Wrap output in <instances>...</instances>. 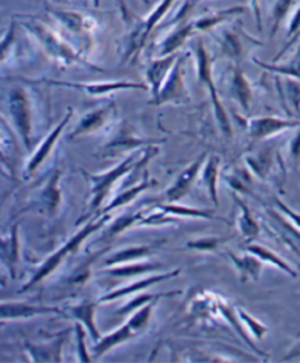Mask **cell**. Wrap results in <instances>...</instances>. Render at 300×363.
Wrapping results in <instances>:
<instances>
[{"mask_svg": "<svg viewBox=\"0 0 300 363\" xmlns=\"http://www.w3.org/2000/svg\"><path fill=\"white\" fill-rule=\"evenodd\" d=\"M175 2L177 0H161V2H159L143 19L137 21L131 27V30L123 37L121 43H119V56H121L123 64L134 59L143 50L150 33L167 16V13Z\"/></svg>", "mask_w": 300, "mask_h": 363, "instance_id": "cell-3", "label": "cell"}, {"mask_svg": "<svg viewBox=\"0 0 300 363\" xmlns=\"http://www.w3.org/2000/svg\"><path fill=\"white\" fill-rule=\"evenodd\" d=\"M300 357V341L296 342V345L289 350V353L284 356V360H291V359H299Z\"/></svg>", "mask_w": 300, "mask_h": 363, "instance_id": "cell-51", "label": "cell"}, {"mask_svg": "<svg viewBox=\"0 0 300 363\" xmlns=\"http://www.w3.org/2000/svg\"><path fill=\"white\" fill-rule=\"evenodd\" d=\"M179 294V291H170V293H157V294H142V296H137L133 297L127 305H124L123 308H119L116 315L123 316V315H128L134 311H137L138 308L145 306L146 303H150V301H157L159 298H164V297H170V296H177Z\"/></svg>", "mask_w": 300, "mask_h": 363, "instance_id": "cell-37", "label": "cell"}, {"mask_svg": "<svg viewBox=\"0 0 300 363\" xmlns=\"http://www.w3.org/2000/svg\"><path fill=\"white\" fill-rule=\"evenodd\" d=\"M8 111L12 125L27 149H31L33 140V97L27 87L13 86L8 93Z\"/></svg>", "mask_w": 300, "mask_h": 363, "instance_id": "cell-7", "label": "cell"}, {"mask_svg": "<svg viewBox=\"0 0 300 363\" xmlns=\"http://www.w3.org/2000/svg\"><path fill=\"white\" fill-rule=\"evenodd\" d=\"M61 347L62 340H59L57 342L55 341L52 346L27 345V350L30 352L33 362H61Z\"/></svg>", "mask_w": 300, "mask_h": 363, "instance_id": "cell-35", "label": "cell"}, {"mask_svg": "<svg viewBox=\"0 0 300 363\" xmlns=\"http://www.w3.org/2000/svg\"><path fill=\"white\" fill-rule=\"evenodd\" d=\"M9 140L6 138L5 131L0 128V164H4L8 169H11L9 164V149H8Z\"/></svg>", "mask_w": 300, "mask_h": 363, "instance_id": "cell-47", "label": "cell"}, {"mask_svg": "<svg viewBox=\"0 0 300 363\" xmlns=\"http://www.w3.org/2000/svg\"><path fill=\"white\" fill-rule=\"evenodd\" d=\"M140 219H142V213L118 218V219L115 220V223H113V225L106 230V233H105L104 237L108 238V237H113V235H116V234H119V233H123L124 230H127L128 227H131L134 223H138Z\"/></svg>", "mask_w": 300, "mask_h": 363, "instance_id": "cell-41", "label": "cell"}, {"mask_svg": "<svg viewBox=\"0 0 300 363\" xmlns=\"http://www.w3.org/2000/svg\"><path fill=\"white\" fill-rule=\"evenodd\" d=\"M218 171H219V157L218 156H211L206 160L205 169L202 172V179L208 189V193L213 201V205L218 206V196H216V178H218Z\"/></svg>", "mask_w": 300, "mask_h": 363, "instance_id": "cell-36", "label": "cell"}, {"mask_svg": "<svg viewBox=\"0 0 300 363\" xmlns=\"http://www.w3.org/2000/svg\"><path fill=\"white\" fill-rule=\"evenodd\" d=\"M153 184H155V183H150L148 174L145 172V177H143V181H142V183H140V184H138V186H135V187H131V189H128V190L123 191L121 194H118L116 197H113V199L109 201V205H108L105 209L100 211V215L109 213L111 211H113V209H116V208H119V206H126V205H128L130 201H133L138 194H142L145 190H148V189H149V187H152Z\"/></svg>", "mask_w": 300, "mask_h": 363, "instance_id": "cell-34", "label": "cell"}, {"mask_svg": "<svg viewBox=\"0 0 300 363\" xmlns=\"http://www.w3.org/2000/svg\"><path fill=\"white\" fill-rule=\"evenodd\" d=\"M230 96L235 100L240 106H242L243 111H246V112L249 111L252 97H253V90H252V84L248 79V77L238 67H234L231 69Z\"/></svg>", "mask_w": 300, "mask_h": 363, "instance_id": "cell-21", "label": "cell"}, {"mask_svg": "<svg viewBox=\"0 0 300 363\" xmlns=\"http://www.w3.org/2000/svg\"><path fill=\"white\" fill-rule=\"evenodd\" d=\"M116 111V106L113 102H109L104 106H100L89 113H86L82 121L77 124V127L74 128V131L68 135L70 140H74L78 135H84L89 133H93L99 128H102L108 121L111 119V116L113 115V112Z\"/></svg>", "mask_w": 300, "mask_h": 363, "instance_id": "cell-16", "label": "cell"}, {"mask_svg": "<svg viewBox=\"0 0 300 363\" xmlns=\"http://www.w3.org/2000/svg\"><path fill=\"white\" fill-rule=\"evenodd\" d=\"M109 218H111L109 213H104V215H100L97 219L90 220V223H87L75 235H72L61 249L56 250L53 255H50V256L43 262V264L38 267V269L34 272V275L31 277V279L23 287L21 293L28 291L30 289H33L34 286H37L38 282H42L45 278H48L52 272H55L59 267H61L62 262H64L70 255H72L79 246L83 245V241H84L90 234L99 231L100 228H104V225L108 224Z\"/></svg>", "mask_w": 300, "mask_h": 363, "instance_id": "cell-4", "label": "cell"}, {"mask_svg": "<svg viewBox=\"0 0 300 363\" xmlns=\"http://www.w3.org/2000/svg\"><path fill=\"white\" fill-rule=\"evenodd\" d=\"M275 218L279 220V224H282L286 230H287V233L297 241V245L300 246V231L294 227V225H291L290 223H289V220H284V218L283 216H279V215H277L275 213Z\"/></svg>", "mask_w": 300, "mask_h": 363, "instance_id": "cell-49", "label": "cell"}, {"mask_svg": "<svg viewBox=\"0 0 300 363\" xmlns=\"http://www.w3.org/2000/svg\"><path fill=\"white\" fill-rule=\"evenodd\" d=\"M152 143H156V141L152 140H145L142 137H137L134 130L131 128L130 123L127 121H123L121 125L116 130V134L113 138L109 141V143L105 146V156H112L116 152H124V150H131L135 147H143V146H150Z\"/></svg>", "mask_w": 300, "mask_h": 363, "instance_id": "cell-12", "label": "cell"}, {"mask_svg": "<svg viewBox=\"0 0 300 363\" xmlns=\"http://www.w3.org/2000/svg\"><path fill=\"white\" fill-rule=\"evenodd\" d=\"M75 334H77V342H78V359L82 362H90V354L86 349V342H84V327L77 322L75 324Z\"/></svg>", "mask_w": 300, "mask_h": 363, "instance_id": "cell-44", "label": "cell"}, {"mask_svg": "<svg viewBox=\"0 0 300 363\" xmlns=\"http://www.w3.org/2000/svg\"><path fill=\"white\" fill-rule=\"evenodd\" d=\"M52 86H62L68 89L83 90L90 96H105L119 90H149L148 84L142 83H133V82H105V83H67V82H55L49 79L46 82Z\"/></svg>", "mask_w": 300, "mask_h": 363, "instance_id": "cell-11", "label": "cell"}, {"mask_svg": "<svg viewBox=\"0 0 300 363\" xmlns=\"http://www.w3.org/2000/svg\"><path fill=\"white\" fill-rule=\"evenodd\" d=\"M245 13V6L237 5L226 9H219L206 15L199 16L193 19V26L196 28V33H205V31H212L213 28H218L219 26L226 24L230 19Z\"/></svg>", "mask_w": 300, "mask_h": 363, "instance_id": "cell-19", "label": "cell"}, {"mask_svg": "<svg viewBox=\"0 0 300 363\" xmlns=\"http://www.w3.org/2000/svg\"><path fill=\"white\" fill-rule=\"evenodd\" d=\"M161 211L165 213H174L178 216H189V218H204V219H215V216L211 212L199 211L194 208H184V206H177V205H165L161 206Z\"/></svg>", "mask_w": 300, "mask_h": 363, "instance_id": "cell-40", "label": "cell"}, {"mask_svg": "<svg viewBox=\"0 0 300 363\" xmlns=\"http://www.w3.org/2000/svg\"><path fill=\"white\" fill-rule=\"evenodd\" d=\"M142 2H143L145 6H149V5H150V0H142Z\"/></svg>", "mask_w": 300, "mask_h": 363, "instance_id": "cell-52", "label": "cell"}, {"mask_svg": "<svg viewBox=\"0 0 300 363\" xmlns=\"http://www.w3.org/2000/svg\"><path fill=\"white\" fill-rule=\"evenodd\" d=\"M19 260V235L18 225L15 224L11 230V235L0 238V262L9 269L11 277H15L16 265Z\"/></svg>", "mask_w": 300, "mask_h": 363, "instance_id": "cell-25", "label": "cell"}, {"mask_svg": "<svg viewBox=\"0 0 300 363\" xmlns=\"http://www.w3.org/2000/svg\"><path fill=\"white\" fill-rule=\"evenodd\" d=\"M196 34V28L193 26V21H184L177 24V27L168 33L162 40L161 43L156 48V57L159 56H167L171 53L178 52V49L182 48L187 40Z\"/></svg>", "mask_w": 300, "mask_h": 363, "instance_id": "cell-17", "label": "cell"}, {"mask_svg": "<svg viewBox=\"0 0 300 363\" xmlns=\"http://www.w3.org/2000/svg\"><path fill=\"white\" fill-rule=\"evenodd\" d=\"M48 13L55 21V26H57L62 30L61 33L64 35L68 34L67 40L68 37L77 40L79 43V52L83 53L91 46L94 33L97 30V21L93 16L77 12V11L57 9V8H49Z\"/></svg>", "mask_w": 300, "mask_h": 363, "instance_id": "cell-5", "label": "cell"}, {"mask_svg": "<svg viewBox=\"0 0 300 363\" xmlns=\"http://www.w3.org/2000/svg\"><path fill=\"white\" fill-rule=\"evenodd\" d=\"M0 286H5V282H4V281H0Z\"/></svg>", "mask_w": 300, "mask_h": 363, "instance_id": "cell-54", "label": "cell"}, {"mask_svg": "<svg viewBox=\"0 0 300 363\" xmlns=\"http://www.w3.org/2000/svg\"><path fill=\"white\" fill-rule=\"evenodd\" d=\"M300 31V5L294 8V11L290 13V19L287 24V38H291Z\"/></svg>", "mask_w": 300, "mask_h": 363, "instance_id": "cell-46", "label": "cell"}, {"mask_svg": "<svg viewBox=\"0 0 300 363\" xmlns=\"http://www.w3.org/2000/svg\"><path fill=\"white\" fill-rule=\"evenodd\" d=\"M205 159H206V153H204L199 159H196L189 168H186L182 174H179L174 186L170 190H167V193H165V199L170 201V203H175V201L184 197V194L189 191L194 178L197 177L200 169H202V167L205 165V162H206Z\"/></svg>", "mask_w": 300, "mask_h": 363, "instance_id": "cell-18", "label": "cell"}, {"mask_svg": "<svg viewBox=\"0 0 300 363\" xmlns=\"http://www.w3.org/2000/svg\"><path fill=\"white\" fill-rule=\"evenodd\" d=\"M234 267L237 268L240 277H242V281L253 279L257 281L259 277H261L262 268H264V262L261 259H257L255 255H243V256H237L233 252H227Z\"/></svg>", "mask_w": 300, "mask_h": 363, "instance_id": "cell-26", "label": "cell"}, {"mask_svg": "<svg viewBox=\"0 0 300 363\" xmlns=\"http://www.w3.org/2000/svg\"><path fill=\"white\" fill-rule=\"evenodd\" d=\"M226 241V238H219V237H204V238H197V240H190L187 243L189 249H196V250H204L209 252L216 249L219 245Z\"/></svg>", "mask_w": 300, "mask_h": 363, "instance_id": "cell-43", "label": "cell"}, {"mask_svg": "<svg viewBox=\"0 0 300 363\" xmlns=\"http://www.w3.org/2000/svg\"><path fill=\"white\" fill-rule=\"evenodd\" d=\"M290 157L293 160L300 159V128H299L297 134L294 135V138L291 140V143H290Z\"/></svg>", "mask_w": 300, "mask_h": 363, "instance_id": "cell-50", "label": "cell"}, {"mask_svg": "<svg viewBox=\"0 0 300 363\" xmlns=\"http://www.w3.org/2000/svg\"><path fill=\"white\" fill-rule=\"evenodd\" d=\"M156 153H157V147L149 146L143 152L142 156H140L138 153H133L128 157H126L124 160H121V162H119L115 168H112L108 172L89 174L84 171L83 174L89 179L90 193H91V201H90V206H89L86 216L100 208V205H102L106 200V197L111 194L113 186L118 183L119 179H121L126 174H130L131 171L142 169Z\"/></svg>", "mask_w": 300, "mask_h": 363, "instance_id": "cell-2", "label": "cell"}, {"mask_svg": "<svg viewBox=\"0 0 300 363\" xmlns=\"http://www.w3.org/2000/svg\"><path fill=\"white\" fill-rule=\"evenodd\" d=\"M178 274H179V269H175V271H170V272H165V274H161V275H152L149 278H143V279H140V281H135V282H133V284H130V286H124V287H119V289H115V290L109 291L108 294L100 297L97 303H102V301H113L116 298H121V297L134 294L137 291L146 290L148 287L156 284V282H161V281L168 279V278H174Z\"/></svg>", "mask_w": 300, "mask_h": 363, "instance_id": "cell-20", "label": "cell"}, {"mask_svg": "<svg viewBox=\"0 0 300 363\" xmlns=\"http://www.w3.org/2000/svg\"><path fill=\"white\" fill-rule=\"evenodd\" d=\"M235 316H237L240 320H242V322H245V325L249 328V331H250L256 338L262 340V338L265 337V334L268 333V327L264 325L262 322H259L257 319H255L253 316H250L245 309L238 308Z\"/></svg>", "mask_w": 300, "mask_h": 363, "instance_id": "cell-39", "label": "cell"}, {"mask_svg": "<svg viewBox=\"0 0 300 363\" xmlns=\"http://www.w3.org/2000/svg\"><path fill=\"white\" fill-rule=\"evenodd\" d=\"M135 335H140V333L131 325V322L127 320L123 327H119L118 330H115L113 333L105 335L104 338H100L96 346L93 347L94 352V357L102 356L105 353H108L111 349H113L115 346L123 345V342L134 338Z\"/></svg>", "mask_w": 300, "mask_h": 363, "instance_id": "cell-22", "label": "cell"}, {"mask_svg": "<svg viewBox=\"0 0 300 363\" xmlns=\"http://www.w3.org/2000/svg\"><path fill=\"white\" fill-rule=\"evenodd\" d=\"M48 313H57L62 312L53 306H38L24 303V301H5L0 303V320L6 319H27L38 315H48Z\"/></svg>", "mask_w": 300, "mask_h": 363, "instance_id": "cell-15", "label": "cell"}, {"mask_svg": "<svg viewBox=\"0 0 300 363\" xmlns=\"http://www.w3.org/2000/svg\"><path fill=\"white\" fill-rule=\"evenodd\" d=\"M250 8L255 15V21L257 31H262V11H261V0H250Z\"/></svg>", "mask_w": 300, "mask_h": 363, "instance_id": "cell-48", "label": "cell"}, {"mask_svg": "<svg viewBox=\"0 0 300 363\" xmlns=\"http://www.w3.org/2000/svg\"><path fill=\"white\" fill-rule=\"evenodd\" d=\"M297 127H300V121L277 116H256L250 118L246 123V131L255 140H262Z\"/></svg>", "mask_w": 300, "mask_h": 363, "instance_id": "cell-10", "label": "cell"}, {"mask_svg": "<svg viewBox=\"0 0 300 363\" xmlns=\"http://www.w3.org/2000/svg\"><path fill=\"white\" fill-rule=\"evenodd\" d=\"M250 171L259 178H268L272 167H274V153L271 149H265L257 153H250L245 157Z\"/></svg>", "mask_w": 300, "mask_h": 363, "instance_id": "cell-30", "label": "cell"}, {"mask_svg": "<svg viewBox=\"0 0 300 363\" xmlns=\"http://www.w3.org/2000/svg\"><path fill=\"white\" fill-rule=\"evenodd\" d=\"M299 0H274L271 8V38L275 37L283 23L290 16Z\"/></svg>", "mask_w": 300, "mask_h": 363, "instance_id": "cell-33", "label": "cell"}, {"mask_svg": "<svg viewBox=\"0 0 300 363\" xmlns=\"http://www.w3.org/2000/svg\"><path fill=\"white\" fill-rule=\"evenodd\" d=\"M246 250H248L249 253L255 255L257 259H261V260L264 262V264H268V265H271V267H275V268H278V269H282L283 272H286L287 275H290V277H293V278L297 277L296 271L287 264V262L283 260L278 255H275L272 250H270V249H267V247H262V246H259V245H250V246L246 247Z\"/></svg>", "mask_w": 300, "mask_h": 363, "instance_id": "cell-32", "label": "cell"}, {"mask_svg": "<svg viewBox=\"0 0 300 363\" xmlns=\"http://www.w3.org/2000/svg\"><path fill=\"white\" fill-rule=\"evenodd\" d=\"M179 56L178 52L167 55V56H159L153 59L146 69V83L152 93V99L157 96L159 90H161L165 78L168 77L171 68L174 67L177 57Z\"/></svg>", "mask_w": 300, "mask_h": 363, "instance_id": "cell-14", "label": "cell"}, {"mask_svg": "<svg viewBox=\"0 0 300 363\" xmlns=\"http://www.w3.org/2000/svg\"><path fill=\"white\" fill-rule=\"evenodd\" d=\"M190 102V94L186 84V56L179 53L174 67L159 90L157 96L152 99V105L162 106L167 104L186 105Z\"/></svg>", "mask_w": 300, "mask_h": 363, "instance_id": "cell-8", "label": "cell"}, {"mask_svg": "<svg viewBox=\"0 0 300 363\" xmlns=\"http://www.w3.org/2000/svg\"><path fill=\"white\" fill-rule=\"evenodd\" d=\"M59 179H61V171H55L38 199L40 208L50 216H53L57 212L59 206H61L62 196H61V187H59Z\"/></svg>", "mask_w": 300, "mask_h": 363, "instance_id": "cell-23", "label": "cell"}, {"mask_svg": "<svg viewBox=\"0 0 300 363\" xmlns=\"http://www.w3.org/2000/svg\"><path fill=\"white\" fill-rule=\"evenodd\" d=\"M215 40L221 55L233 60L235 64H238L240 60L243 59L248 49L246 48L248 43L255 46H262V43L259 42V40L252 38L242 27H240V23L237 26L233 24L231 27H226L224 24L219 26L215 34Z\"/></svg>", "mask_w": 300, "mask_h": 363, "instance_id": "cell-9", "label": "cell"}, {"mask_svg": "<svg viewBox=\"0 0 300 363\" xmlns=\"http://www.w3.org/2000/svg\"><path fill=\"white\" fill-rule=\"evenodd\" d=\"M21 26L35 38V42L46 52V55L59 65L70 67L74 64H79L96 71H102L93 64H89L83 57V53L78 52L64 37V34L57 31L55 27L40 21L37 18H33L27 23H21Z\"/></svg>", "mask_w": 300, "mask_h": 363, "instance_id": "cell-1", "label": "cell"}, {"mask_svg": "<svg viewBox=\"0 0 300 363\" xmlns=\"http://www.w3.org/2000/svg\"><path fill=\"white\" fill-rule=\"evenodd\" d=\"M253 62L261 68L267 69V71L300 79V35H299V42L296 45V49H294L293 55L290 56L287 62H284V64H265V62H261V60L256 59V57H253Z\"/></svg>", "mask_w": 300, "mask_h": 363, "instance_id": "cell-29", "label": "cell"}, {"mask_svg": "<svg viewBox=\"0 0 300 363\" xmlns=\"http://www.w3.org/2000/svg\"><path fill=\"white\" fill-rule=\"evenodd\" d=\"M284 84H286V94L290 105L294 108L297 113H300V79L289 77Z\"/></svg>", "mask_w": 300, "mask_h": 363, "instance_id": "cell-42", "label": "cell"}, {"mask_svg": "<svg viewBox=\"0 0 300 363\" xmlns=\"http://www.w3.org/2000/svg\"><path fill=\"white\" fill-rule=\"evenodd\" d=\"M93 4H94V6H99V4H100V0H93Z\"/></svg>", "mask_w": 300, "mask_h": 363, "instance_id": "cell-53", "label": "cell"}, {"mask_svg": "<svg viewBox=\"0 0 300 363\" xmlns=\"http://www.w3.org/2000/svg\"><path fill=\"white\" fill-rule=\"evenodd\" d=\"M194 52V57H196V68H197V78H199V83L204 84L211 96L212 100V106H213V112L216 116V121L219 127H221V131L230 137L231 135V124H230V119L228 115L221 104V99H219L215 82H213V59L211 56V53L208 52L204 40L199 38L197 42L194 43L193 48Z\"/></svg>", "mask_w": 300, "mask_h": 363, "instance_id": "cell-6", "label": "cell"}, {"mask_svg": "<svg viewBox=\"0 0 300 363\" xmlns=\"http://www.w3.org/2000/svg\"><path fill=\"white\" fill-rule=\"evenodd\" d=\"M96 306H97V301L83 300L82 303H78L75 306H70L68 308V315L72 316L77 322H79V324H82L84 328H87L90 335L93 337V340L99 341L100 334L97 331L96 320H94Z\"/></svg>", "mask_w": 300, "mask_h": 363, "instance_id": "cell-24", "label": "cell"}, {"mask_svg": "<svg viewBox=\"0 0 300 363\" xmlns=\"http://www.w3.org/2000/svg\"><path fill=\"white\" fill-rule=\"evenodd\" d=\"M72 113H74V111H72V108H70V109H68V113L64 116V119L61 121V123H59V124L52 130V133L48 135V138H46V140L43 141V143L38 146V149L33 153V156L30 157L28 164H27V168H26L27 175H33L40 167H42V164L48 159V156L50 155V152H52L55 143L59 140V137L62 135V133H64L67 124L70 123V119L72 118Z\"/></svg>", "mask_w": 300, "mask_h": 363, "instance_id": "cell-13", "label": "cell"}, {"mask_svg": "<svg viewBox=\"0 0 300 363\" xmlns=\"http://www.w3.org/2000/svg\"><path fill=\"white\" fill-rule=\"evenodd\" d=\"M275 205H277L278 211H282V213L289 218V223L300 231V213H296L294 211H291L286 203H283V201L278 200V199L275 200Z\"/></svg>", "mask_w": 300, "mask_h": 363, "instance_id": "cell-45", "label": "cell"}, {"mask_svg": "<svg viewBox=\"0 0 300 363\" xmlns=\"http://www.w3.org/2000/svg\"><path fill=\"white\" fill-rule=\"evenodd\" d=\"M233 199L238 206V218H237V227L238 231L242 233V235L245 237V240L248 243H250L252 240H255L259 235V231H261V227H259L257 220L255 219L253 213L250 212V209L248 208V205L242 199H238L237 194H233Z\"/></svg>", "mask_w": 300, "mask_h": 363, "instance_id": "cell-27", "label": "cell"}, {"mask_svg": "<svg viewBox=\"0 0 300 363\" xmlns=\"http://www.w3.org/2000/svg\"><path fill=\"white\" fill-rule=\"evenodd\" d=\"M16 28H18V24L15 19H12L6 33L0 37V65H2L12 53L15 40H16Z\"/></svg>", "mask_w": 300, "mask_h": 363, "instance_id": "cell-38", "label": "cell"}, {"mask_svg": "<svg viewBox=\"0 0 300 363\" xmlns=\"http://www.w3.org/2000/svg\"><path fill=\"white\" fill-rule=\"evenodd\" d=\"M162 265L157 264V262H128V264H121V265H112L108 269H104L102 274L105 275H111V277H116V278H133V277H138L143 275L152 271H156L161 268Z\"/></svg>", "mask_w": 300, "mask_h": 363, "instance_id": "cell-28", "label": "cell"}, {"mask_svg": "<svg viewBox=\"0 0 300 363\" xmlns=\"http://www.w3.org/2000/svg\"><path fill=\"white\" fill-rule=\"evenodd\" d=\"M153 247L150 246H131L127 249H121L115 252L112 256H109L105 260L106 267L112 265H121V264H128V262H135L140 259H145L149 255H152Z\"/></svg>", "mask_w": 300, "mask_h": 363, "instance_id": "cell-31", "label": "cell"}]
</instances>
